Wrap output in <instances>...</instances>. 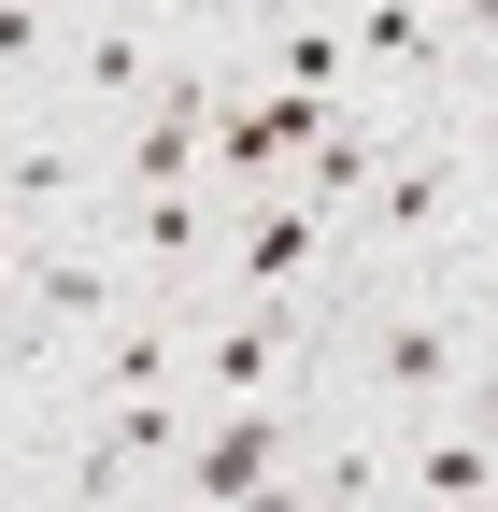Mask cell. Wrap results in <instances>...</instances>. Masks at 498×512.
<instances>
[{"label": "cell", "instance_id": "1", "mask_svg": "<svg viewBox=\"0 0 498 512\" xmlns=\"http://www.w3.org/2000/svg\"><path fill=\"white\" fill-rule=\"evenodd\" d=\"M285 470H299L285 399H214V427H185V456H171L185 498H285Z\"/></svg>", "mask_w": 498, "mask_h": 512}, {"label": "cell", "instance_id": "2", "mask_svg": "<svg viewBox=\"0 0 498 512\" xmlns=\"http://www.w3.org/2000/svg\"><path fill=\"white\" fill-rule=\"evenodd\" d=\"M328 114H342L328 86H271V72L228 86V100H214V185H271V171H299V157L328 143Z\"/></svg>", "mask_w": 498, "mask_h": 512}, {"label": "cell", "instance_id": "3", "mask_svg": "<svg viewBox=\"0 0 498 512\" xmlns=\"http://www.w3.org/2000/svg\"><path fill=\"white\" fill-rule=\"evenodd\" d=\"M171 456H185V413H171V384H143V399H100L86 456L57 484H72V498H129V484H171Z\"/></svg>", "mask_w": 498, "mask_h": 512}, {"label": "cell", "instance_id": "4", "mask_svg": "<svg viewBox=\"0 0 498 512\" xmlns=\"http://www.w3.org/2000/svg\"><path fill=\"white\" fill-rule=\"evenodd\" d=\"M370 399H385V413H413V399H456V384H470V328H456V313L442 299H413V313H385V328H370Z\"/></svg>", "mask_w": 498, "mask_h": 512}, {"label": "cell", "instance_id": "5", "mask_svg": "<svg viewBox=\"0 0 498 512\" xmlns=\"http://www.w3.org/2000/svg\"><path fill=\"white\" fill-rule=\"evenodd\" d=\"M285 356H299L285 285H242L214 328H200V384H214V399H285Z\"/></svg>", "mask_w": 498, "mask_h": 512}, {"label": "cell", "instance_id": "6", "mask_svg": "<svg viewBox=\"0 0 498 512\" xmlns=\"http://www.w3.org/2000/svg\"><path fill=\"white\" fill-rule=\"evenodd\" d=\"M314 256H328V200H299L285 171L242 185V228H228V271H242V285H299Z\"/></svg>", "mask_w": 498, "mask_h": 512}, {"label": "cell", "instance_id": "7", "mask_svg": "<svg viewBox=\"0 0 498 512\" xmlns=\"http://www.w3.org/2000/svg\"><path fill=\"white\" fill-rule=\"evenodd\" d=\"M356 200H370V228H385V242H413V228H442V214L470 200V171H456L442 143H413V157H385V171H370Z\"/></svg>", "mask_w": 498, "mask_h": 512}, {"label": "cell", "instance_id": "8", "mask_svg": "<svg viewBox=\"0 0 498 512\" xmlns=\"http://www.w3.org/2000/svg\"><path fill=\"white\" fill-rule=\"evenodd\" d=\"M257 72L342 100V72H370V57H356V15H271V57H257Z\"/></svg>", "mask_w": 498, "mask_h": 512}, {"label": "cell", "instance_id": "9", "mask_svg": "<svg viewBox=\"0 0 498 512\" xmlns=\"http://www.w3.org/2000/svg\"><path fill=\"white\" fill-rule=\"evenodd\" d=\"M29 328H114V299H129V285H114L100 271V256H29Z\"/></svg>", "mask_w": 498, "mask_h": 512}, {"label": "cell", "instance_id": "10", "mask_svg": "<svg viewBox=\"0 0 498 512\" xmlns=\"http://www.w3.org/2000/svg\"><path fill=\"white\" fill-rule=\"evenodd\" d=\"M442 0H356V57L370 72H442Z\"/></svg>", "mask_w": 498, "mask_h": 512}, {"label": "cell", "instance_id": "11", "mask_svg": "<svg viewBox=\"0 0 498 512\" xmlns=\"http://www.w3.org/2000/svg\"><path fill=\"white\" fill-rule=\"evenodd\" d=\"M399 484H413V498H498V441L456 413L442 441H413V456H399Z\"/></svg>", "mask_w": 498, "mask_h": 512}, {"label": "cell", "instance_id": "12", "mask_svg": "<svg viewBox=\"0 0 498 512\" xmlns=\"http://www.w3.org/2000/svg\"><path fill=\"white\" fill-rule=\"evenodd\" d=\"M129 242H143V271H185V256L214 242V214H200V185H143V200H129Z\"/></svg>", "mask_w": 498, "mask_h": 512}, {"label": "cell", "instance_id": "13", "mask_svg": "<svg viewBox=\"0 0 498 512\" xmlns=\"http://www.w3.org/2000/svg\"><path fill=\"white\" fill-rule=\"evenodd\" d=\"M143 384H171V328L157 313H114L100 328V399H143Z\"/></svg>", "mask_w": 498, "mask_h": 512}, {"label": "cell", "instance_id": "14", "mask_svg": "<svg viewBox=\"0 0 498 512\" xmlns=\"http://www.w3.org/2000/svg\"><path fill=\"white\" fill-rule=\"evenodd\" d=\"M370 171H385V143H370V128H342V114H328V143H314V157H299L285 185H299V200H328V214H342V200H356V185H370Z\"/></svg>", "mask_w": 498, "mask_h": 512}, {"label": "cell", "instance_id": "15", "mask_svg": "<svg viewBox=\"0 0 498 512\" xmlns=\"http://www.w3.org/2000/svg\"><path fill=\"white\" fill-rule=\"evenodd\" d=\"M72 86H86V100H143V86H157L143 29H86V43H72Z\"/></svg>", "mask_w": 498, "mask_h": 512}, {"label": "cell", "instance_id": "16", "mask_svg": "<svg viewBox=\"0 0 498 512\" xmlns=\"http://www.w3.org/2000/svg\"><path fill=\"white\" fill-rule=\"evenodd\" d=\"M285 484H299V498H342V512H356V498H385V484H399V456H370V441H342V456L285 470Z\"/></svg>", "mask_w": 498, "mask_h": 512}, {"label": "cell", "instance_id": "17", "mask_svg": "<svg viewBox=\"0 0 498 512\" xmlns=\"http://www.w3.org/2000/svg\"><path fill=\"white\" fill-rule=\"evenodd\" d=\"M15 57H43V0H0V72Z\"/></svg>", "mask_w": 498, "mask_h": 512}, {"label": "cell", "instance_id": "18", "mask_svg": "<svg viewBox=\"0 0 498 512\" xmlns=\"http://www.w3.org/2000/svg\"><path fill=\"white\" fill-rule=\"evenodd\" d=\"M456 413H470V427L498 441V370H470V384H456Z\"/></svg>", "mask_w": 498, "mask_h": 512}, {"label": "cell", "instance_id": "19", "mask_svg": "<svg viewBox=\"0 0 498 512\" xmlns=\"http://www.w3.org/2000/svg\"><path fill=\"white\" fill-rule=\"evenodd\" d=\"M228 15H314V0H228Z\"/></svg>", "mask_w": 498, "mask_h": 512}, {"label": "cell", "instance_id": "20", "mask_svg": "<svg viewBox=\"0 0 498 512\" xmlns=\"http://www.w3.org/2000/svg\"><path fill=\"white\" fill-rule=\"evenodd\" d=\"M15 285H29V256H0V299H15Z\"/></svg>", "mask_w": 498, "mask_h": 512}, {"label": "cell", "instance_id": "21", "mask_svg": "<svg viewBox=\"0 0 498 512\" xmlns=\"http://www.w3.org/2000/svg\"><path fill=\"white\" fill-rule=\"evenodd\" d=\"M0 498H15V470H0Z\"/></svg>", "mask_w": 498, "mask_h": 512}, {"label": "cell", "instance_id": "22", "mask_svg": "<svg viewBox=\"0 0 498 512\" xmlns=\"http://www.w3.org/2000/svg\"><path fill=\"white\" fill-rule=\"evenodd\" d=\"M442 15H470V0H442Z\"/></svg>", "mask_w": 498, "mask_h": 512}, {"label": "cell", "instance_id": "23", "mask_svg": "<svg viewBox=\"0 0 498 512\" xmlns=\"http://www.w3.org/2000/svg\"><path fill=\"white\" fill-rule=\"evenodd\" d=\"M0 200H15V185H0Z\"/></svg>", "mask_w": 498, "mask_h": 512}]
</instances>
